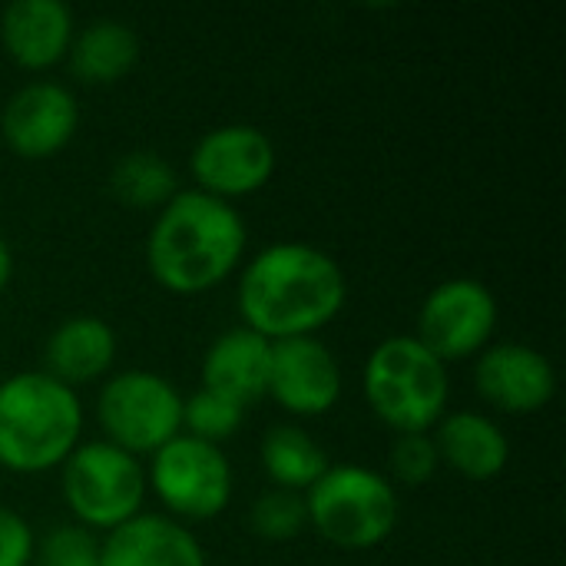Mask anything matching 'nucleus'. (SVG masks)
<instances>
[{
	"instance_id": "1a4fd4ad",
	"label": "nucleus",
	"mask_w": 566,
	"mask_h": 566,
	"mask_svg": "<svg viewBox=\"0 0 566 566\" xmlns=\"http://www.w3.org/2000/svg\"><path fill=\"white\" fill-rule=\"evenodd\" d=\"M497 328V298L478 279H448L434 285L418 312V342L448 361L474 358Z\"/></svg>"
},
{
	"instance_id": "0eeeda50",
	"label": "nucleus",
	"mask_w": 566,
	"mask_h": 566,
	"mask_svg": "<svg viewBox=\"0 0 566 566\" xmlns=\"http://www.w3.org/2000/svg\"><path fill=\"white\" fill-rule=\"evenodd\" d=\"M103 441L133 458H149L182 434V395L156 371H119L96 398Z\"/></svg>"
},
{
	"instance_id": "f8f14e48",
	"label": "nucleus",
	"mask_w": 566,
	"mask_h": 566,
	"mask_svg": "<svg viewBox=\"0 0 566 566\" xmlns=\"http://www.w3.org/2000/svg\"><path fill=\"white\" fill-rule=\"evenodd\" d=\"M342 365L318 338H289L272 345L269 391L282 411L295 418L328 415L342 398Z\"/></svg>"
},
{
	"instance_id": "7ed1b4c3",
	"label": "nucleus",
	"mask_w": 566,
	"mask_h": 566,
	"mask_svg": "<svg viewBox=\"0 0 566 566\" xmlns=\"http://www.w3.org/2000/svg\"><path fill=\"white\" fill-rule=\"evenodd\" d=\"M83 434V405L73 388L46 371L0 381V468L43 474L60 468Z\"/></svg>"
},
{
	"instance_id": "b1692460",
	"label": "nucleus",
	"mask_w": 566,
	"mask_h": 566,
	"mask_svg": "<svg viewBox=\"0 0 566 566\" xmlns=\"http://www.w3.org/2000/svg\"><path fill=\"white\" fill-rule=\"evenodd\" d=\"M36 566H99V537L80 524H60L43 534L33 554Z\"/></svg>"
},
{
	"instance_id": "6e6552de",
	"label": "nucleus",
	"mask_w": 566,
	"mask_h": 566,
	"mask_svg": "<svg viewBox=\"0 0 566 566\" xmlns=\"http://www.w3.org/2000/svg\"><path fill=\"white\" fill-rule=\"evenodd\" d=\"M146 484L182 521H212L232 501V464L222 448L176 434L156 454H149Z\"/></svg>"
},
{
	"instance_id": "9b49d317",
	"label": "nucleus",
	"mask_w": 566,
	"mask_h": 566,
	"mask_svg": "<svg viewBox=\"0 0 566 566\" xmlns=\"http://www.w3.org/2000/svg\"><path fill=\"white\" fill-rule=\"evenodd\" d=\"M76 126H80L76 96L63 83H53V80L27 83L7 99L0 113L3 143L20 159L56 156L76 136Z\"/></svg>"
},
{
	"instance_id": "f3484780",
	"label": "nucleus",
	"mask_w": 566,
	"mask_h": 566,
	"mask_svg": "<svg viewBox=\"0 0 566 566\" xmlns=\"http://www.w3.org/2000/svg\"><path fill=\"white\" fill-rule=\"evenodd\" d=\"M434 448L441 464L468 481H494L511 464V438L481 411H454L438 421Z\"/></svg>"
},
{
	"instance_id": "a211bd4d",
	"label": "nucleus",
	"mask_w": 566,
	"mask_h": 566,
	"mask_svg": "<svg viewBox=\"0 0 566 566\" xmlns=\"http://www.w3.org/2000/svg\"><path fill=\"white\" fill-rule=\"evenodd\" d=\"M116 348L119 342L106 318L73 315L63 325H56L46 338V375L63 381L66 388L99 381L116 365Z\"/></svg>"
},
{
	"instance_id": "aec40b11",
	"label": "nucleus",
	"mask_w": 566,
	"mask_h": 566,
	"mask_svg": "<svg viewBox=\"0 0 566 566\" xmlns=\"http://www.w3.org/2000/svg\"><path fill=\"white\" fill-rule=\"evenodd\" d=\"M262 468L279 491L305 494L332 464L325 448L295 424H279L262 438Z\"/></svg>"
},
{
	"instance_id": "4468645a",
	"label": "nucleus",
	"mask_w": 566,
	"mask_h": 566,
	"mask_svg": "<svg viewBox=\"0 0 566 566\" xmlns=\"http://www.w3.org/2000/svg\"><path fill=\"white\" fill-rule=\"evenodd\" d=\"M73 10L60 0H13L0 13V43L23 70L56 66L73 43Z\"/></svg>"
},
{
	"instance_id": "412c9836",
	"label": "nucleus",
	"mask_w": 566,
	"mask_h": 566,
	"mask_svg": "<svg viewBox=\"0 0 566 566\" xmlns=\"http://www.w3.org/2000/svg\"><path fill=\"white\" fill-rule=\"evenodd\" d=\"M109 189L129 209H163L179 192L172 166L153 149H133L119 156L109 172Z\"/></svg>"
},
{
	"instance_id": "2eb2a0df",
	"label": "nucleus",
	"mask_w": 566,
	"mask_h": 566,
	"mask_svg": "<svg viewBox=\"0 0 566 566\" xmlns=\"http://www.w3.org/2000/svg\"><path fill=\"white\" fill-rule=\"evenodd\" d=\"M99 566H209L192 531L166 514H136L99 541Z\"/></svg>"
},
{
	"instance_id": "423d86ee",
	"label": "nucleus",
	"mask_w": 566,
	"mask_h": 566,
	"mask_svg": "<svg viewBox=\"0 0 566 566\" xmlns=\"http://www.w3.org/2000/svg\"><path fill=\"white\" fill-rule=\"evenodd\" d=\"M60 491L86 531H116L119 524L143 514L146 501V468L139 458L119 451L109 441H80L73 454L60 464Z\"/></svg>"
},
{
	"instance_id": "f03ea898",
	"label": "nucleus",
	"mask_w": 566,
	"mask_h": 566,
	"mask_svg": "<svg viewBox=\"0 0 566 566\" xmlns=\"http://www.w3.org/2000/svg\"><path fill=\"white\" fill-rule=\"evenodd\" d=\"M245 245L249 229L232 202L186 189L156 212L146 235V265L166 292L202 295L242 265Z\"/></svg>"
},
{
	"instance_id": "dca6fc26",
	"label": "nucleus",
	"mask_w": 566,
	"mask_h": 566,
	"mask_svg": "<svg viewBox=\"0 0 566 566\" xmlns=\"http://www.w3.org/2000/svg\"><path fill=\"white\" fill-rule=\"evenodd\" d=\"M272 342L249 328L222 332L202 358V388L249 408L269 391Z\"/></svg>"
},
{
	"instance_id": "39448f33",
	"label": "nucleus",
	"mask_w": 566,
	"mask_h": 566,
	"mask_svg": "<svg viewBox=\"0 0 566 566\" xmlns=\"http://www.w3.org/2000/svg\"><path fill=\"white\" fill-rule=\"evenodd\" d=\"M308 527L338 551H371L398 527V494L365 464H332L305 491Z\"/></svg>"
},
{
	"instance_id": "f257e3e1",
	"label": "nucleus",
	"mask_w": 566,
	"mask_h": 566,
	"mask_svg": "<svg viewBox=\"0 0 566 566\" xmlns=\"http://www.w3.org/2000/svg\"><path fill=\"white\" fill-rule=\"evenodd\" d=\"M348 302L342 265L318 245L275 242L249 259L239 279L235 305L242 328L265 342L315 338Z\"/></svg>"
},
{
	"instance_id": "5701e85b",
	"label": "nucleus",
	"mask_w": 566,
	"mask_h": 566,
	"mask_svg": "<svg viewBox=\"0 0 566 566\" xmlns=\"http://www.w3.org/2000/svg\"><path fill=\"white\" fill-rule=\"evenodd\" d=\"M255 537L272 541V544H285L295 541L305 527H308V511H305V494H292V491H265L255 504H252V517H249Z\"/></svg>"
},
{
	"instance_id": "a878e982",
	"label": "nucleus",
	"mask_w": 566,
	"mask_h": 566,
	"mask_svg": "<svg viewBox=\"0 0 566 566\" xmlns=\"http://www.w3.org/2000/svg\"><path fill=\"white\" fill-rule=\"evenodd\" d=\"M33 554H36L33 527L20 514L0 507V566H30Z\"/></svg>"
},
{
	"instance_id": "4be33fe9",
	"label": "nucleus",
	"mask_w": 566,
	"mask_h": 566,
	"mask_svg": "<svg viewBox=\"0 0 566 566\" xmlns=\"http://www.w3.org/2000/svg\"><path fill=\"white\" fill-rule=\"evenodd\" d=\"M242 421H245V408L209 388H199L196 395L182 398V434L196 441L219 448L222 441L239 434Z\"/></svg>"
},
{
	"instance_id": "bb28decb",
	"label": "nucleus",
	"mask_w": 566,
	"mask_h": 566,
	"mask_svg": "<svg viewBox=\"0 0 566 566\" xmlns=\"http://www.w3.org/2000/svg\"><path fill=\"white\" fill-rule=\"evenodd\" d=\"M10 279H13V252H10L7 239L0 235V292L10 285Z\"/></svg>"
},
{
	"instance_id": "9d476101",
	"label": "nucleus",
	"mask_w": 566,
	"mask_h": 566,
	"mask_svg": "<svg viewBox=\"0 0 566 566\" xmlns=\"http://www.w3.org/2000/svg\"><path fill=\"white\" fill-rule=\"evenodd\" d=\"M275 143L249 123L216 126L189 153L196 189L222 202L259 192L275 176Z\"/></svg>"
},
{
	"instance_id": "393cba45",
	"label": "nucleus",
	"mask_w": 566,
	"mask_h": 566,
	"mask_svg": "<svg viewBox=\"0 0 566 566\" xmlns=\"http://www.w3.org/2000/svg\"><path fill=\"white\" fill-rule=\"evenodd\" d=\"M441 458L434 448L431 434H398L395 448H391V471L401 484L421 488L434 478Z\"/></svg>"
},
{
	"instance_id": "ddd939ff",
	"label": "nucleus",
	"mask_w": 566,
	"mask_h": 566,
	"mask_svg": "<svg viewBox=\"0 0 566 566\" xmlns=\"http://www.w3.org/2000/svg\"><path fill=\"white\" fill-rule=\"evenodd\" d=\"M478 395L507 415H534L557 395V375L547 355L531 345L504 342L481 352L474 368Z\"/></svg>"
},
{
	"instance_id": "6ab92c4d",
	"label": "nucleus",
	"mask_w": 566,
	"mask_h": 566,
	"mask_svg": "<svg viewBox=\"0 0 566 566\" xmlns=\"http://www.w3.org/2000/svg\"><path fill=\"white\" fill-rule=\"evenodd\" d=\"M66 56H70V70L76 80L106 86V83L123 80L136 66L139 36L129 23L103 17V20L86 23L80 33H73Z\"/></svg>"
},
{
	"instance_id": "20e7f679",
	"label": "nucleus",
	"mask_w": 566,
	"mask_h": 566,
	"mask_svg": "<svg viewBox=\"0 0 566 566\" xmlns=\"http://www.w3.org/2000/svg\"><path fill=\"white\" fill-rule=\"evenodd\" d=\"M361 391L381 424L398 434H431L448 411V365L415 335H391L371 348Z\"/></svg>"
}]
</instances>
